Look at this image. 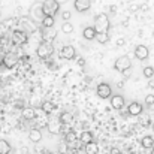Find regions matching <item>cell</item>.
Instances as JSON below:
<instances>
[{"instance_id":"6da1fadb","label":"cell","mask_w":154,"mask_h":154,"mask_svg":"<svg viewBox=\"0 0 154 154\" xmlns=\"http://www.w3.org/2000/svg\"><path fill=\"white\" fill-rule=\"evenodd\" d=\"M109 27H111V23H109V18L106 14H99L94 20V32L96 35H100V33H109Z\"/></svg>"},{"instance_id":"7a4b0ae2","label":"cell","mask_w":154,"mask_h":154,"mask_svg":"<svg viewBox=\"0 0 154 154\" xmlns=\"http://www.w3.org/2000/svg\"><path fill=\"white\" fill-rule=\"evenodd\" d=\"M41 6H42L44 17H54L60 11V3L57 0H44V3H41Z\"/></svg>"},{"instance_id":"3957f363","label":"cell","mask_w":154,"mask_h":154,"mask_svg":"<svg viewBox=\"0 0 154 154\" xmlns=\"http://www.w3.org/2000/svg\"><path fill=\"white\" fill-rule=\"evenodd\" d=\"M114 69L118 70V72H121V73L126 72V70H129V69H132V60H130V57L129 55L118 57L115 60V63H114Z\"/></svg>"},{"instance_id":"277c9868","label":"cell","mask_w":154,"mask_h":154,"mask_svg":"<svg viewBox=\"0 0 154 154\" xmlns=\"http://www.w3.org/2000/svg\"><path fill=\"white\" fill-rule=\"evenodd\" d=\"M52 51H54V48H52L51 44H48V42H41V44L38 45V48H36V54H38V57H39V58H42V60L48 58V57L52 54Z\"/></svg>"},{"instance_id":"5b68a950","label":"cell","mask_w":154,"mask_h":154,"mask_svg":"<svg viewBox=\"0 0 154 154\" xmlns=\"http://www.w3.org/2000/svg\"><path fill=\"white\" fill-rule=\"evenodd\" d=\"M96 93L100 99H109L112 96V88L108 82H100L97 87H96Z\"/></svg>"},{"instance_id":"8992f818","label":"cell","mask_w":154,"mask_h":154,"mask_svg":"<svg viewBox=\"0 0 154 154\" xmlns=\"http://www.w3.org/2000/svg\"><path fill=\"white\" fill-rule=\"evenodd\" d=\"M127 114L132 117H139L141 114H144V106L139 102H132L127 106Z\"/></svg>"},{"instance_id":"52a82bcc","label":"cell","mask_w":154,"mask_h":154,"mask_svg":"<svg viewBox=\"0 0 154 154\" xmlns=\"http://www.w3.org/2000/svg\"><path fill=\"white\" fill-rule=\"evenodd\" d=\"M60 57L64 58V60H73L76 57V50L72 45H64L60 50Z\"/></svg>"},{"instance_id":"ba28073f","label":"cell","mask_w":154,"mask_h":154,"mask_svg":"<svg viewBox=\"0 0 154 154\" xmlns=\"http://www.w3.org/2000/svg\"><path fill=\"white\" fill-rule=\"evenodd\" d=\"M73 8L76 12H87L91 8V0H75L73 2Z\"/></svg>"},{"instance_id":"9c48e42d","label":"cell","mask_w":154,"mask_h":154,"mask_svg":"<svg viewBox=\"0 0 154 154\" xmlns=\"http://www.w3.org/2000/svg\"><path fill=\"white\" fill-rule=\"evenodd\" d=\"M124 97L121 96V94H112L111 96V106L115 109V111H120V109H123L124 108Z\"/></svg>"},{"instance_id":"30bf717a","label":"cell","mask_w":154,"mask_h":154,"mask_svg":"<svg viewBox=\"0 0 154 154\" xmlns=\"http://www.w3.org/2000/svg\"><path fill=\"white\" fill-rule=\"evenodd\" d=\"M133 52H135V57H136L138 60H141V61L147 60L148 55H150V51H148V48H147L145 45H136V48H135Z\"/></svg>"},{"instance_id":"8fae6325","label":"cell","mask_w":154,"mask_h":154,"mask_svg":"<svg viewBox=\"0 0 154 154\" xmlns=\"http://www.w3.org/2000/svg\"><path fill=\"white\" fill-rule=\"evenodd\" d=\"M29 139H30L32 142H35V144L41 142V141H42V132H41L38 127L30 129V132H29Z\"/></svg>"},{"instance_id":"7c38bea8","label":"cell","mask_w":154,"mask_h":154,"mask_svg":"<svg viewBox=\"0 0 154 154\" xmlns=\"http://www.w3.org/2000/svg\"><path fill=\"white\" fill-rule=\"evenodd\" d=\"M3 63H5V66H6V67H9V69H11V67H14V66L18 63V57H17L15 54H12V52H11V54H8V55L3 58Z\"/></svg>"},{"instance_id":"4fadbf2b","label":"cell","mask_w":154,"mask_h":154,"mask_svg":"<svg viewBox=\"0 0 154 154\" xmlns=\"http://www.w3.org/2000/svg\"><path fill=\"white\" fill-rule=\"evenodd\" d=\"M12 36H14V39H15L17 44H24L27 41V35H26L24 30H14V35Z\"/></svg>"},{"instance_id":"5bb4252c","label":"cell","mask_w":154,"mask_h":154,"mask_svg":"<svg viewBox=\"0 0 154 154\" xmlns=\"http://www.w3.org/2000/svg\"><path fill=\"white\" fill-rule=\"evenodd\" d=\"M93 139H94V136H93V133H91V132H88V130H85V132H82V133L79 135V141H81L84 145H87V144L93 142Z\"/></svg>"},{"instance_id":"9a60e30c","label":"cell","mask_w":154,"mask_h":154,"mask_svg":"<svg viewBox=\"0 0 154 154\" xmlns=\"http://www.w3.org/2000/svg\"><path fill=\"white\" fill-rule=\"evenodd\" d=\"M32 15H33V18L38 20V21H42V20H44V14H42V6H41V3H38V5L33 8Z\"/></svg>"},{"instance_id":"2e32d148","label":"cell","mask_w":154,"mask_h":154,"mask_svg":"<svg viewBox=\"0 0 154 154\" xmlns=\"http://www.w3.org/2000/svg\"><path fill=\"white\" fill-rule=\"evenodd\" d=\"M82 36H84V39H87V41H93V39H96V32H94L93 27H85V29L82 30Z\"/></svg>"},{"instance_id":"e0dca14e","label":"cell","mask_w":154,"mask_h":154,"mask_svg":"<svg viewBox=\"0 0 154 154\" xmlns=\"http://www.w3.org/2000/svg\"><path fill=\"white\" fill-rule=\"evenodd\" d=\"M141 145H142L144 148H147V150L153 148L154 147V138L153 136H150V135L144 136V138H142V141H141Z\"/></svg>"},{"instance_id":"ac0fdd59","label":"cell","mask_w":154,"mask_h":154,"mask_svg":"<svg viewBox=\"0 0 154 154\" xmlns=\"http://www.w3.org/2000/svg\"><path fill=\"white\" fill-rule=\"evenodd\" d=\"M84 150H85V154H97L99 153V145L93 141V142L87 144V145L84 147Z\"/></svg>"},{"instance_id":"d6986e66","label":"cell","mask_w":154,"mask_h":154,"mask_svg":"<svg viewBox=\"0 0 154 154\" xmlns=\"http://www.w3.org/2000/svg\"><path fill=\"white\" fill-rule=\"evenodd\" d=\"M42 111L50 115V114H52V112L55 111V105L52 102H50V100H45V102L42 103Z\"/></svg>"},{"instance_id":"ffe728a7","label":"cell","mask_w":154,"mask_h":154,"mask_svg":"<svg viewBox=\"0 0 154 154\" xmlns=\"http://www.w3.org/2000/svg\"><path fill=\"white\" fill-rule=\"evenodd\" d=\"M11 153V144L6 139H0V154H9Z\"/></svg>"},{"instance_id":"44dd1931","label":"cell","mask_w":154,"mask_h":154,"mask_svg":"<svg viewBox=\"0 0 154 154\" xmlns=\"http://www.w3.org/2000/svg\"><path fill=\"white\" fill-rule=\"evenodd\" d=\"M64 139H66V144H67V145H70V144H75V142H76L78 136H76V133H75L73 130H70V132H67V133H66Z\"/></svg>"},{"instance_id":"7402d4cb","label":"cell","mask_w":154,"mask_h":154,"mask_svg":"<svg viewBox=\"0 0 154 154\" xmlns=\"http://www.w3.org/2000/svg\"><path fill=\"white\" fill-rule=\"evenodd\" d=\"M41 23H42V26L45 29H51V27H54V24H55V20H54V17H44V20Z\"/></svg>"},{"instance_id":"603a6c76","label":"cell","mask_w":154,"mask_h":154,"mask_svg":"<svg viewBox=\"0 0 154 154\" xmlns=\"http://www.w3.org/2000/svg\"><path fill=\"white\" fill-rule=\"evenodd\" d=\"M58 121H60V124H69V123L72 121V114H69V112H61Z\"/></svg>"},{"instance_id":"cb8c5ba5","label":"cell","mask_w":154,"mask_h":154,"mask_svg":"<svg viewBox=\"0 0 154 154\" xmlns=\"http://www.w3.org/2000/svg\"><path fill=\"white\" fill-rule=\"evenodd\" d=\"M47 127H48V130H50V133H57V132H60V123H55V121H50V123H47Z\"/></svg>"},{"instance_id":"d4e9b609","label":"cell","mask_w":154,"mask_h":154,"mask_svg":"<svg viewBox=\"0 0 154 154\" xmlns=\"http://www.w3.org/2000/svg\"><path fill=\"white\" fill-rule=\"evenodd\" d=\"M142 73H144V76H145L147 79H153L154 78V67L153 66H145L144 70H142Z\"/></svg>"},{"instance_id":"484cf974","label":"cell","mask_w":154,"mask_h":154,"mask_svg":"<svg viewBox=\"0 0 154 154\" xmlns=\"http://www.w3.org/2000/svg\"><path fill=\"white\" fill-rule=\"evenodd\" d=\"M61 32H63V33H66V35H70V33L73 32V24H72L70 21L63 23V26H61Z\"/></svg>"},{"instance_id":"4316f807","label":"cell","mask_w":154,"mask_h":154,"mask_svg":"<svg viewBox=\"0 0 154 154\" xmlns=\"http://www.w3.org/2000/svg\"><path fill=\"white\" fill-rule=\"evenodd\" d=\"M23 117H24L26 120H33V118H35V109H33V108H26V109L23 111Z\"/></svg>"},{"instance_id":"83f0119b","label":"cell","mask_w":154,"mask_h":154,"mask_svg":"<svg viewBox=\"0 0 154 154\" xmlns=\"http://www.w3.org/2000/svg\"><path fill=\"white\" fill-rule=\"evenodd\" d=\"M96 39L99 44H106L109 41V33H100V35H96Z\"/></svg>"},{"instance_id":"f1b7e54d","label":"cell","mask_w":154,"mask_h":154,"mask_svg":"<svg viewBox=\"0 0 154 154\" xmlns=\"http://www.w3.org/2000/svg\"><path fill=\"white\" fill-rule=\"evenodd\" d=\"M145 105H147V106H153L154 105V94H147V96H145Z\"/></svg>"},{"instance_id":"f546056e","label":"cell","mask_w":154,"mask_h":154,"mask_svg":"<svg viewBox=\"0 0 154 154\" xmlns=\"http://www.w3.org/2000/svg\"><path fill=\"white\" fill-rule=\"evenodd\" d=\"M67 151H69L67 144H60V145H58V153L60 154H67Z\"/></svg>"},{"instance_id":"4dcf8cb0","label":"cell","mask_w":154,"mask_h":154,"mask_svg":"<svg viewBox=\"0 0 154 154\" xmlns=\"http://www.w3.org/2000/svg\"><path fill=\"white\" fill-rule=\"evenodd\" d=\"M70 17H72V14L69 12V11H63L61 12V18H63V21L66 23V21H69L70 20Z\"/></svg>"},{"instance_id":"1f68e13d","label":"cell","mask_w":154,"mask_h":154,"mask_svg":"<svg viewBox=\"0 0 154 154\" xmlns=\"http://www.w3.org/2000/svg\"><path fill=\"white\" fill-rule=\"evenodd\" d=\"M126 42H127V41H126L124 38H118V39L115 41V45H117V47H123V45H126Z\"/></svg>"},{"instance_id":"d6a6232c","label":"cell","mask_w":154,"mask_h":154,"mask_svg":"<svg viewBox=\"0 0 154 154\" xmlns=\"http://www.w3.org/2000/svg\"><path fill=\"white\" fill-rule=\"evenodd\" d=\"M139 11V5H130L129 6V12H136Z\"/></svg>"},{"instance_id":"836d02e7","label":"cell","mask_w":154,"mask_h":154,"mask_svg":"<svg viewBox=\"0 0 154 154\" xmlns=\"http://www.w3.org/2000/svg\"><path fill=\"white\" fill-rule=\"evenodd\" d=\"M139 117H142V126H148V117L144 115V114H141Z\"/></svg>"},{"instance_id":"e575fe53","label":"cell","mask_w":154,"mask_h":154,"mask_svg":"<svg viewBox=\"0 0 154 154\" xmlns=\"http://www.w3.org/2000/svg\"><path fill=\"white\" fill-rule=\"evenodd\" d=\"M76 61H78V64H79V66H84V64H85V58H84V57H78V60H76Z\"/></svg>"},{"instance_id":"d590c367","label":"cell","mask_w":154,"mask_h":154,"mask_svg":"<svg viewBox=\"0 0 154 154\" xmlns=\"http://www.w3.org/2000/svg\"><path fill=\"white\" fill-rule=\"evenodd\" d=\"M147 87H148L150 90H153V88H154V78H153V79H148V84H147Z\"/></svg>"},{"instance_id":"8d00e7d4","label":"cell","mask_w":154,"mask_h":154,"mask_svg":"<svg viewBox=\"0 0 154 154\" xmlns=\"http://www.w3.org/2000/svg\"><path fill=\"white\" fill-rule=\"evenodd\" d=\"M111 154H120V150H118L117 147H112V148H111Z\"/></svg>"},{"instance_id":"74e56055","label":"cell","mask_w":154,"mask_h":154,"mask_svg":"<svg viewBox=\"0 0 154 154\" xmlns=\"http://www.w3.org/2000/svg\"><path fill=\"white\" fill-rule=\"evenodd\" d=\"M139 9H142V11H148L150 6H148V5H139Z\"/></svg>"},{"instance_id":"f35d334b","label":"cell","mask_w":154,"mask_h":154,"mask_svg":"<svg viewBox=\"0 0 154 154\" xmlns=\"http://www.w3.org/2000/svg\"><path fill=\"white\" fill-rule=\"evenodd\" d=\"M130 72H132V69H129V70H126V72H123V75L127 78V76H130Z\"/></svg>"},{"instance_id":"ab89813d","label":"cell","mask_w":154,"mask_h":154,"mask_svg":"<svg viewBox=\"0 0 154 154\" xmlns=\"http://www.w3.org/2000/svg\"><path fill=\"white\" fill-rule=\"evenodd\" d=\"M111 12H117V6L112 5V6H111Z\"/></svg>"},{"instance_id":"60d3db41","label":"cell","mask_w":154,"mask_h":154,"mask_svg":"<svg viewBox=\"0 0 154 154\" xmlns=\"http://www.w3.org/2000/svg\"><path fill=\"white\" fill-rule=\"evenodd\" d=\"M151 154H154V147H153V148H151Z\"/></svg>"},{"instance_id":"b9f144b4","label":"cell","mask_w":154,"mask_h":154,"mask_svg":"<svg viewBox=\"0 0 154 154\" xmlns=\"http://www.w3.org/2000/svg\"><path fill=\"white\" fill-rule=\"evenodd\" d=\"M33 2H38V0H33Z\"/></svg>"}]
</instances>
